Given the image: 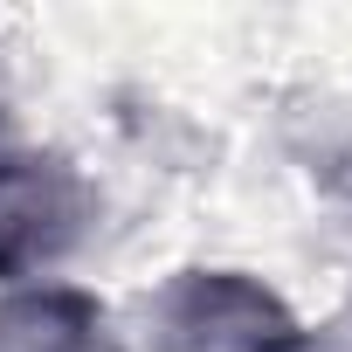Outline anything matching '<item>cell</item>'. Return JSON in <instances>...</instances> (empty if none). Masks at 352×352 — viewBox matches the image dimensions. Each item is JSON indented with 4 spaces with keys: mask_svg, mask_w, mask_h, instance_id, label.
I'll list each match as a JSON object with an SVG mask.
<instances>
[{
    "mask_svg": "<svg viewBox=\"0 0 352 352\" xmlns=\"http://www.w3.org/2000/svg\"><path fill=\"white\" fill-rule=\"evenodd\" d=\"M152 352H318L311 324L249 270H180L145 297Z\"/></svg>",
    "mask_w": 352,
    "mask_h": 352,
    "instance_id": "1",
    "label": "cell"
},
{
    "mask_svg": "<svg viewBox=\"0 0 352 352\" xmlns=\"http://www.w3.org/2000/svg\"><path fill=\"white\" fill-rule=\"evenodd\" d=\"M90 228V187L63 159H0V283H42Z\"/></svg>",
    "mask_w": 352,
    "mask_h": 352,
    "instance_id": "2",
    "label": "cell"
},
{
    "mask_svg": "<svg viewBox=\"0 0 352 352\" xmlns=\"http://www.w3.org/2000/svg\"><path fill=\"white\" fill-rule=\"evenodd\" d=\"M0 352H104V304L63 276L0 290Z\"/></svg>",
    "mask_w": 352,
    "mask_h": 352,
    "instance_id": "3",
    "label": "cell"
}]
</instances>
